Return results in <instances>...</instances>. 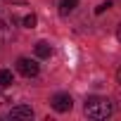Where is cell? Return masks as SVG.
Masks as SVG:
<instances>
[{
  "mask_svg": "<svg viewBox=\"0 0 121 121\" xmlns=\"http://www.w3.org/2000/svg\"><path fill=\"white\" fill-rule=\"evenodd\" d=\"M116 78H119V83H121V67H119V71H116Z\"/></svg>",
  "mask_w": 121,
  "mask_h": 121,
  "instance_id": "4fadbf2b",
  "label": "cell"
},
{
  "mask_svg": "<svg viewBox=\"0 0 121 121\" xmlns=\"http://www.w3.org/2000/svg\"><path fill=\"white\" fill-rule=\"evenodd\" d=\"M17 71L22 76H26V78H33V76H38V64L33 59H29V57H19L17 59Z\"/></svg>",
  "mask_w": 121,
  "mask_h": 121,
  "instance_id": "3957f363",
  "label": "cell"
},
{
  "mask_svg": "<svg viewBox=\"0 0 121 121\" xmlns=\"http://www.w3.org/2000/svg\"><path fill=\"white\" fill-rule=\"evenodd\" d=\"M36 22H38V19H36V14H26V17H24V26H26V29H33V26H36Z\"/></svg>",
  "mask_w": 121,
  "mask_h": 121,
  "instance_id": "9c48e42d",
  "label": "cell"
},
{
  "mask_svg": "<svg viewBox=\"0 0 121 121\" xmlns=\"http://www.w3.org/2000/svg\"><path fill=\"white\" fill-rule=\"evenodd\" d=\"M76 7H78V0H59V14H62V17L71 14Z\"/></svg>",
  "mask_w": 121,
  "mask_h": 121,
  "instance_id": "8992f818",
  "label": "cell"
},
{
  "mask_svg": "<svg viewBox=\"0 0 121 121\" xmlns=\"http://www.w3.org/2000/svg\"><path fill=\"white\" fill-rule=\"evenodd\" d=\"M36 55H38L40 59L50 57V55H52V48H50V43H45V40H38V43H36Z\"/></svg>",
  "mask_w": 121,
  "mask_h": 121,
  "instance_id": "52a82bcc",
  "label": "cell"
},
{
  "mask_svg": "<svg viewBox=\"0 0 121 121\" xmlns=\"http://www.w3.org/2000/svg\"><path fill=\"white\" fill-rule=\"evenodd\" d=\"M109 7H112V3H109V0H107V3H100V5L95 7V14H102V12H104V10H109Z\"/></svg>",
  "mask_w": 121,
  "mask_h": 121,
  "instance_id": "30bf717a",
  "label": "cell"
},
{
  "mask_svg": "<svg viewBox=\"0 0 121 121\" xmlns=\"http://www.w3.org/2000/svg\"><path fill=\"white\" fill-rule=\"evenodd\" d=\"M5 3H10V5H22L24 0H5Z\"/></svg>",
  "mask_w": 121,
  "mask_h": 121,
  "instance_id": "8fae6325",
  "label": "cell"
},
{
  "mask_svg": "<svg viewBox=\"0 0 121 121\" xmlns=\"http://www.w3.org/2000/svg\"><path fill=\"white\" fill-rule=\"evenodd\" d=\"M12 71L10 69H0V88H7V86H12Z\"/></svg>",
  "mask_w": 121,
  "mask_h": 121,
  "instance_id": "ba28073f",
  "label": "cell"
},
{
  "mask_svg": "<svg viewBox=\"0 0 121 121\" xmlns=\"http://www.w3.org/2000/svg\"><path fill=\"white\" fill-rule=\"evenodd\" d=\"M10 119H33V109L29 104H17L10 109Z\"/></svg>",
  "mask_w": 121,
  "mask_h": 121,
  "instance_id": "5b68a950",
  "label": "cell"
},
{
  "mask_svg": "<svg viewBox=\"0 0 121 121\" xmlns=\"http://www.w3.org/2000/svg\"><path fill=\"white\" fill-rule=\"evenodd\" d=\"M0 38L3 40L14 38V14H3L0 17Z\"/></svg>",
  "mask_w": 121,
  "mask_h": 121,
  "instance_id": "277c9868",
  "label": "cell"
},
{
  "mask_svg": "<svg viewBox=\"0 0 121 121\" xmlns=\"http://www.w3.org/2000/svg\"><path fill=\"white\" fill-rule=\"evenodd\" d=\"M83 112H86V116H90V119H107V116L114 112V104H112L109 97H97V95H93V97L86 100Z\"/></svg>",
  "mask_w": 121,
  "mask_h": 121,
  "instance_id": "6da1fadb",
  "label": "cell"
},
{
  "mask_svg": "<svg viewBox=\"0 0 121 121\" xmlns=\"http://www.w3.org/2000/svg\"><path fill=\"white\" fill-rule=\"evenodd\" d=\"M50 104H52V109H55V112L64 114V112H71L74 100H71V95H69V93H57V95H52V97H50Z\"/></svg>",
  "mask_w": 121,
  "mask_h": 121,
  "instance_id": "7a4b0ae2",
  "label": "cell"
},
{
  "mask_svg": "<svg viewBox=\"0 0 121 121\" xmlns=\"http://www.w3.org/2000/svg\"><path fill=\"white\" fill-rule=\"evenodd\" d=\"M116 38H119V43H121V24H119V29H116Z\"/></svg>",
  "mask_w": 121,
  "mask_h": 121,
  "instance_id": "7c38bea8",
  "label": "cell"
}]
</instances>
